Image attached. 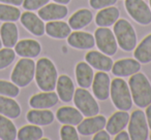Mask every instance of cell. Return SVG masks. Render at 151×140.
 Wrapping results in <instances>:
<instances>
[{
	"mask_svg": "<svg viewBox=\"0 0 151 140\" xmlns=\"http://www.w3.org/2000/svg\"><path fill=\"white\" fill-rule=\"evenodd\" d=\"M132 102L140 108L151 104V84L144 73L137 72L132 74L128 82Z\"/></svg>",
	"mask_w": 151,
	"mask_h": 140,
	"instance_id": "6da1fadb",
	"label": "cell"
},
{
	"mask_svg": "<svg viewBox=\"0 0 151 140\" xmlns=\"http://www.w3.org/2000/svg\"><path fill=\"white\" fill-rule=\"evenodd\" d=\"M35 80L37 87L44 92H51L56 88L58 73L55 64L48 58H42L35 65Z\"/></svg>",
	"mask_w": 151,
	"mask_h": 140,
	"instance_id": "7a4b0ae2",
	"label": "cell"
},
{
	"mask_svg": "<svg viewBox=\"0 0 151 140\" xmlns=\"http://www.w3.org/2000/svg\"><path fill=\"white\" fill-rule=\"evenodd\" d=\"M114 35L121 50L132 52L137 45V34L132 25L125 19H118L114 24Z\"/></svg>",
	"mask_w": 151,
	"mask_h": 140,
	"instance_id": "3957f363",
	"label": "cell"
},
{
	"mask_svg": "<svg viewBox=\"0 0 151 140\" xmlns=\"http://www.w3.org/2000/svg\"><path fill=\"white\" fill-rule=\"evenodd\" d=\"M110 94L114 106L119 110H129L132 107V98L127 82L118 77L112 80Z\"/></svg>",
	"mask_w": 151,
	"mask_h": 140,
	"instance_id": "277c9868",
	"label": "cell"
},
{
	"mask_svg": "<svg viewBox=\"0 0 151 140\" xmlns=\"http://www.w3.org/2000/svg\"><path fill=\"white\" fill-rule=\"evenodd\" d=\"M35 75V63L31 58H23L16 64L12 72V82L18 87H27Z\"/></svg>",
	"mask_w": 151,
	"mask_h": 140,
	"instance_id": "5b68a950",
	"label": "cell"
},
{
	"mask_svg": "<svg viewBox=\"0 0 151 140\" xmlns=\"http://www.w3.org/2000/svg\"><path fill=\"white\" fill-rule=\"evenodd\" d=\"M73 103L75 106L81 111L83 115L89 117L97 115L99 112V105L86 89L80 88L75 91L73 94Z\"/></svg>",
	"mask_w": 151,
	"mask_h": 140,
	"instance_id": "8992f818",
	"label": "cell"
},
{
	"mask_svg": "<svg viewBox=\"0 0 151 140\" xmlns=\"http://www.w3.org/2000/svg\"><path fill=\"white\" fill-rule=\"evenodd\" d=\"M148 123L143 110L132 111L128 122V134L132 140H146L149 138Z\"/></svg>",
	"mask_w": 151,
	"mask_h": 140,
	"instance_id": "52a82bcc",
	"label": "cell"
},
{
	"mask_svg": "<svg viewBox=\"0 0 151 140\" xmlns=\"http://www.w3.org/2000/svg\"><path fill=\"white\" fill-rule=\"evenodd\" d=\"M95 45L101 53L108 56H114L117 52L118 43L114 32L111 29L101 27L95 30L94 33Z\"/></svg>",
	"mask_w": 151,
	"mask_h": 140,
	"instance_id": "ba28073f",
	"label": "cell"
},
{
	"mask_svg": "<svg viewBox=\"0 0 151 140\" xmlns=\"http://www.w3.org/2000/svg\"><path fill=\"white\" fill-rule=\"evenodd\" d=\"M124 6L137 23L144 26L151 24V9L144 0H125Z\"/></svg>",
	"mask_w": 151,
	"mask_h": 140,
	"instance_id": "9c48e42d",
	"label": "cell"
},
{
	"mask_svg": "<svg viewBox=\"0 0 151 140\" xmlns=\"http://www.w3.org/2000/svg\"><path fill=\"white\" fill-rule=\"evenodd\" d=\"M92 90L94 96L99 100L106 101L110 97V89H111V80L107 72L99 71L95 73L92 82Z\"/></svg>",
	"mask_w": 151,
	"mask_h": 140,
	"instance_id": "30bf717a",
	"label": "cell"
},
{
	"mask_svg": "<svg viewBox=\"0 0 151 140\" xmlns=\"http://www.w3.org/2000/svg\"><path fill=\"white\" fill-rule=\"evenodd\" d=\"M107 124V117L105 115H94L83 119L78 125V132L81 135L89 136L103 130Z\"/></svg>",
	"mask_w": 151,
	"mask_h": 140,
	"instance_id": "8fae6325",
	"label": "cell"
},
{
	"mask_svg": "<svg viewBox=\"0 0 151 140\" xmlns=\"http://www.w3.org/2000/svg\"><path fill=\"white\" fill-rule=\"evenodd\" d=\"M68 14V9L65 4L60 3H48L38 11V17L42 21H57L62 20Z\"/></svg>",
	"mask_w": 151,
	"mask_h": 140,
	"instance_id": "7c38bea8",
	"label": "cell"
},
{
	"mask_svg": "<svg viewBox=\"0 0 151 140\" xmlns=\"http://www.w3.org/2000/svg\"><path fill=\"white\" fill-rule=\"evenodd\" d=\"M141 70V63L136 59H121L113 64L112 73L118 77L130 76Z\"/></svg>",
	"mask_w": 151,
	"mask_h": 140,
	"instance_id": "4fadbf2b",
	"label": "cell"
},
{
	"mask_svg": "<svg viewBox=\"0 0 151 140\" xmlns=\"http://www.w3.org/2000/svg\"><path fill=\"white\" fill-rule=\"evenodd\" d=\"M85 60L91 67L97 69L99 71L105 72L111 71L114 64L110 56L104 53H99L97 50H91L87 53V55L85 56Z\"/></svg>",
	"mask_w": 151,
	"mask_h": 140,
	"instance_id": "5bb4252c",
	"label": "cell"
},
{
	"mask_svg": "<svg viewBox=\"0 0 151 140\" xmlns=\"http://www.w3.org/2000/svg\"><path fill=\"white\" fill-rule=\"evenodd\" d=\"M67 43L73 48L78 50H89L95 45V39L92 34L76 30L67 37Z\"/></svg>",
	"mask_w": 151,
	"mask_h": 140,
	"instance_id": "9a60e30c",
	"label": "cell"
},
{
	"mask_svg": "<svg viewBox=\"0 0 151 140\" xmlns=\"http://www.w3.org/2000/svg\"><path fill=\"white\" fill-rule=\"evenodd\" d=\"M21 23L28 31L35 36H42L45 34V24L44 21L37 15L26 11L21 15Z\"/></svg>",
	"mask_w": 151,
	"mask_h": 140,
	"instance_id": "2e32d148",
	"label": "cell"
},
{
	"mask_svg": "<svg viewBox=\"0 0 151 140\" xmlns=\"http://www.w3.org/2000/svg\"><path fill=\"white\" fill-rule=\"evenodd\" d=\"M58 101V95L51 91V92H42L33 95L29 100V105L35 109H48L55 106Z\"/></svg>",
	"mask_w": 151,
	"mask_h": 140,
	"instance_id": "e0dca14e",
	"label": "cell"
},
{
	"mask_svg": "<svg viewBox=\"0 0 151 140\" xmlns=\"http://www.w3.org/2000/svg\"><path fill=\"white\" fill-rule=\"evenodd\" d=\"M56 117L63 125L78 126L83 121V114L78 108L71 106H63L57 110Z\"/></svg>",
	"mask_w": 151,
	"mask_h": 140,
	"instance_id": "ac0fdd59",
	"label": "cell"
},
{
	"mask_svg": "<svg viewBox=\"0 0 151 140\" xmlns=\"http://www.w3.org/2000/svg\"><path fill=\"white\" fill-rule=\"evenodd\" d=\"M129 117L130 115L125 110H119L113 113L106 124V129L108 133L110 135H116L120 131H122L127 126L129 122Z\"/></svg>",
	"mask_w": 151,
	"mask_h": 140,
	"instance_id": "d6986e66",
	"label": "cell"
},
{
	"mask_svg": "<svg viewBox=\"0 0 151 140\" xmlns=\"http://www.w3.org/2000/svg\"><path fill=\"white\" fill-rule=\"evenodd\" d=\"M15 52L23 58H35L42 52V45L34 39H23L16 43Z\"/></svg>",
	"mask_w": 151,
	"mask_h": 140,
	"instance_id": "ffe728a7",
	"label": "cell"
},
{
	"mask_svg": "<svg viewBox=\"0 0 151 140\" xmlns=\"http://www.w3.org/2000/svg\"><path fill=\"white\" fill-rule=\"evenodd\" d=\"M57 95L63 102H70L75 94V85L69 76L62 74L57 78Z\"/></svg>",
	"mask_w": 151,
	"mask_h": 140,
	"instance_id": "44dd1931",
	"label": "cell"
},
{
	"mask_svg": "<svg viewBox=\"0 0 151 140\" xmlns=\"http://www.w3.org/2000/svg\"><path fill=\"white\" fill-rule=\"evenodd\" d=\"M76 78L81 88L88 89L91 87L94 77V72L90 65L87 62H80L76 66Z\"/></svg>",
	"mask_w": 151,
	"mask_h": 140,
	"instance_id": "7402d4cb",
	"label": "cell"
},
{
	"mask_svg": "<svg viewBox=\"0 0 151 140\" xmlns=\"http://www.w3.org/2000/svg\"><path fill=\"white\" fill-rule=\"evenodd\" d=\"M45 32L50 37L56 39H64L67 38L71 33V28L68 23L63 21H50L45 26Z\"/></svg>",
	"mask_w": 151,
	"mask_h": 140,
	"instance_id": "603a6c76",
	"label": "cell"
},
{
	"mask_svg": "<svg viewBox=\"0 0 151 140\" xmlns=\"http://www.w3.org/2000/svg\"><path fill=\"white\" fill-rule=\"evenodd\" d=\"M0 38L5 48H14L18 42L19 32L14 22H5L0 28Z\"/></svg>",
	"mask_w": 151,
	"mask_h": 140,
	"instance_id": "cb8c5ba5",
	"label": "cell"
},
{
	"mask_svg": "<svg viewBox=\"0 0 151 140\" xmlns=\"http://www.w3.org/2000/svg\"><path fill=\"white\" fill-rule=\"evenodd\" d=\"M119 9L115 6H109L101 9L95 17V23L99 27H110L114 25L119 19Z\"/></svg>",
	"mask_w": 151,
	"mask_h": 140,
	"instance_id": "d4e9b609",
	"label": "cell"
},
{
	"mask_svg": "<svg viewBox=\"0 0 151 140\" xmlns=\"http://www.w3.org/2000/svg\"><path fill=\"white\" fill-rule=\"evenodd\" d=\"M93 15L89 9H83L77 11L68 20V25L73 30H81L92 22Z\"/></svg>",
	"mask_w": 151,
	"mask_h": 140,
	"instance_id": "484cf974",
	"label": "cell"
},
{
	"mask_svg": "<svg viewBox=\"0 0 151 140\" xmlns=\"http://www.w3.org/2000/svg\"><path fill=\"white\" fill-rule=\"evenodd\" d=\"M0 114L9 119H17L21 114V107L11 97L0 95Z\"/></svg>",
	"mask_w": 151,
	"mask_h": 140,
	"instance_id": "4316f807",
	"label": "cell"
},
{
	"mask_svg": "<svg viewBox=\"0 0 151 140\" xmlns=\"http://www.w3.org/2000/svg\"><path fill=\"white\" fill-rule=\"evenodd\" d=\"M26 119L30 124L37 126H48L54 122L55 115L51 110H30L26 115Z\"/></svg>",
	"mask_w": 151,
	"mask_h": 140,
	"instance_id": "83f0119b",
	"label": "cell"
},
{
	"mask_svg": "<svg viewBox=\"0 0 151 140\" xmlns=\"http://www.w3.org/2000/svg\"><path fill=\"white\" fill-rule=\"evenodd\" d=\"M134 57L143 64L151 62V34L146 36L137 46L134 52Z\"/></svg>",
	"mask_w": 151,
	"mask_h": 140,
	"instance_id": "f1b7e54d",
	"label": "cell"
},
{
	"mask_svg": "<svg viewBox=\"0 0 151 140\" xmlns=\"http://www.w3.org/2000/svg\"><path fill=\"white\" fill-rule=\"evenodd\" d=\"M17 129L14 123L7 117L0 114V139L14 140L17 138Z\"/></svg>",
	"mask_w": 151,
	"mask_h": 140,
	"instance_id": "f546056e",
	"label": "cell"
},
{
	"mask_svg": "<svg viewBox=\"0 0 151 140\" xmlns=\"http://www.w3.org/2000/svg\"><path fill=\"white\" fill-rule=\"evenodd\" d=\"M44 132L42 128L37 127V125L24 126L19 130L17 134V138L20 140H38L42 139Z\"/></svg>",
	"mask_w": 151,
	"mask_h": 140,
	"instance_id": "4dcf8cb0",
	"label": "cell"
},
{
	"mask_svg": "<svg viewBox=\"0 0 151 140\" xmlns=\"http://www.w3.org/2000/svg\"><path fill=\"white\" fill-rule=\"evenodd\" d=\"M21 17V11L14 5L0 4V21L17 22Z\"/></svg>",
	"mask_w": 151,
	"mask_h": 140,
	"instance_id": "1f68e13d",
	"label": "cell"
},
{
	"mask_svg": "<svg viewBox=\"0 0 151 140\" xmlns=\"http://www.w3.org/2000/svg\"><path fill=\"white\" fill-rule=\"evenodd\" d=\"M20 89L14 82H9L6 80H0V95L15 98L19 95Z\"/></svg>",
	"mask_w": 151,
	"mask_h": 140,
	"instance_id": "d6a6232c",
	"label": "cell"
},
{
	"mask_svg": "<svg viewBox=\"0 0 151 140\" xmlns=\"http://www.w3.org/2000/svg\"><path fill=\"white\" fill-rule=\"evenodd\" d=\"M16 58V52L12 48H0V70L9 67Z\"/></svg>",
	"mask_w": 151,
	"mask_h": 140,
	"instance_id": "836d02e7",
	"label": "cell"
},
{
	"mask_svg": "<svg viewBox=\"0 0 151 140\" xmlns=\"http://www.w3.org/2000/svg\"><path fill=\"white\" fill-rule=\"evenodd\" d=\"M60 138L62 140H79L78 131L73 125H64L60 130Z\"/></svg>",
	"mask_w": 151,
	"mask_h": 140,
	"instance_id": "e575fe53",
	"label": "cell"
},
{
	"mask_svg": "<svg viewBox=\"0 0 151 140\" xmlns=\"http://www.w3.org/2000/svg\"><path fill=\"white\" fill-rule=\"evenodd\" d=\"M49 1L50 0H24L22 5L27 11H35L48 4Z\"/></svg>",
	"mask_w": 151,
	"mask_h": 140,
	"instance_id": "d590c367",
	"label": "cell"
},
{
	"mask_svg": "<svg viewBox=\"0 0 151 140\" xmlns=\"http://www.w3.org/2000/svg\"><path fill=\"white\" fill-rule=\"evenodd\" d=\"M117 0H89V4L94 9H101L114 5Z\"/></svg>",
	"mask_w": 151,
	"mask_h": 140,
	"instance_id": "8d00e7d4",
	"label": "cell"
},
{
	"mask_svg": "<svg viewBox=\"0 0 151 140\" xmlns=\"http://www.w3.org/2000/svg\"><path fill=\"white\" fill-rule=\"evenodd\" d=\"M93 139L94 140H111V136L108 133V131H104V129H103L94 134Z\"/></svg>",
	"mask_w": 151,
	"mask_h": 140,
	"instance_id": "74e56055",
	"label": "cell"
},
{
	"mask_svg": "<svg viewBox=\"0 0 151 140\" xmlns=\"http://www.w3.org/2000/svg\"><path fill=\"white\" fill-rule=\"evenodd\" d=\"M128 139H130L129 134H128L127 132L123 131V130L120 131L119 133H117L115 136V140H128Z\"/></svg>",
	"mask_w": 151,
	"mask_h": 140,
	"instance_id": "f35d334b",
	"label": "cell"
},
{
	"mask_svg": "<svg viewBox=\"0 0 151 140\" xmlns=\"http://www.w3.org/2000/svg\"><path fill=\"white\" fill-rule=\"evenodd\" d=\"M24 0H0V2L3 3H7V4H12L15 5V6H18V5H21L23 3Z\"/></svg>",
	"mask_w": 151,
	"mask_h": 140,
	"instance_id": "ab89813d",
	"label": "cell"
},
{
	"mask_svg": "<svg viewBox=\"0 0 151 140\" xmlns=\"http://www.w3.org/2000/svg\"><path fill=\"white\" fill-rule=\"evenodd\" d=\"M146 119H147V123H148V127L151 129V104H149L146 108Z\"/></svg>",
	"mask_w": 151,
	"mask_h": 140,
	"instance_id": "60d3db41",
	"label": "cell"
},
{
	"mask_svg": "<svg viewBox=\"0 0 151 140\" xmlns=\"http://www.w3.org/2000/svg\"><path fill=\"white\" fill-rule=\"evenodd\" d=\"M53 1L56 3H60V4H67L70 2V0H53Z\"/></svg>",
	"mask_w": 151,
	"mask_h": 140,
	"instance_id": "b9f144b4",
	"label": "cell"
},
{
	"mask_svg": "<svg viewBox=\"0 0 151 140\" xmlns=\"http://www.w3.org/2000/svg\"><path fill=\"white\" fill-rule=\"evenodd\" d=\"M1 46H2V41H1V38H0V48H1Z\"/></svg>",
	"mask_w": 151,
	"mask_h": 140,
	"instance_id": "7bdbcfd3",
	"label": "cell"
},
{
	"mask_svg": "<svg viewBox=\"0 0 151 140\" xmlns=\"http://www.w3.org/2000/svg\"><path fill=\"white\" fill-rule=\"evenodd\" d=\"M149 3H150V9H151V0H149Z\"/></svg>",
	"mask_w": 151,
	"mask_h": 140,
	"instance_id": "ee69618b",
	"label": "cell"
},
{
	"mask_svg": "<svg viewBox=\"0 0 151 140\" xmlns=\"http://www.w3.org/2000/svg\"><path fill=\"white\" fill-rule=\"evenodd\" d=\"M149 139H151V135H150V136H149Z\"/></svg>",
	"mask_w": 151,
	"mask_h": 140,
	"instance_id": "f6af8a7d",
	"label": "cell"
}]
</instances>
